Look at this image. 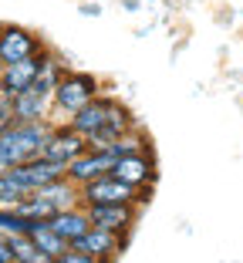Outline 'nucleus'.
I'll use <instances>...</instances> for the list:
<instances>
[{"label":"nucleus","mask_w":243,"mask_h":263,"mask_svg":"<svg viewBox=\"0 0 243 263\" xmlns=\"http://www.w3.org/2000/svg\"><path fill=\"white\" fill-rule=\"evenodd\" d=\"M122 7H125L128 14H135V10H142V0H122Z\"/></svg>","instance_id":"nucleus-21"},{"label":"nucleus","mask_w":243,"mask_h":263,"mask_svg":"<svg viewBox=\"0 0 243 263\" xmlns=\"http://www.w3.org/2000/svg\"><path fill=\"white\" fill-rule=\"evenodd\" d=\"M0 98H4V91H0Z\"/></svg>","instance_id":"nucleus-22"},{"label":"nucleus","mask_w":243,"mask_h":263,"mask_svg":"<svg viewBox=\"0 0 243 263\" xmlns=\"http://www.w3.org/2000/svg\"><path fill=\"white\" fill-rule=\"evenodd\" d=\"M135 128H139V118L132 115L128 105H122V101L115 98V105H111L105 125L88 135V148H108L115 139H122V135H128V132H135Z\"/></svg>","instance_id":"nucleus-11"},{"label":"nucleus","mask_w":243,"mask_h":263,"mask_svg":"<svg viewBox=\"0 0 243 263\" xmlns=\"http://www.w3.org/2000/svg\"><path fill=\"white\" fill-rule=\"evenodd\" d=\"M61 74H64V64L58 61L54 51L47 47V58H44V64H41L38 78H34V85L10 98L14 122H47L51 111H54V88H58V78ZM51 122H54V118H51Z\"/></svg>","instance_id":"nucleus-1"},{"label":"nucleus","mask_w":243,"mask_h":263,"mask_svg":"<svg viewBox=\"0 0 243 263\" xmlns=\"http://www.w3.org/2000/svg\"><path fill=\"white\" fill-rule=\"evenodd\" d=\"M54 122H10L0 128V172L14 169V165L38 159L44 148L47 135H51Z\"/></svg>","instance_id":"nucleus-2"},{"label":"nucleus","mask_w":243,"mask_h":263,"mask_svg":"<svg viewBox=\"0 0 243 263\" xmlns=\"http://www.w3.org/2000/svg\"><path fill=\"white\" fill-rule=\"evenodd\" d=\"M111 176L128 182L135 189H152L159 182V162H156V148H145V152H132L115 159L111 165Z\"/></svg>","instance_id":"nucleus-5"},{"label":"nucleus","mask_w":243,"mask_h":263,"mask_svg":"<svg viewBox=\"0 0 243 263\" xmlns=\"http://www.w3.org/2000/svg\"><path fill=\"white\" fill-rule=\"evenodd\" d=\"M91 226H102L111 233H132L135 219H139V202H95L85 206Z\"/></svg>","instance_id":"nucleus-9"},{"label":"nucleus","mask_w":243,"mask_h":263,"mask_svg":"<svg viewBox=\"0 0 243 263\" xmlns=\"http://www.w3.org/2000/svg\"><path fill=\"white\" fill-rule=\"evenodd\" d=\"M0 263H14V250H10V240H0Z\"/></svg>","instance_id":"nucleus-20"},{"label":"nucleus","mask_w":243,"mask_h":263,"mask_svg":"<svg viewBox=\"0 0 243 263\" xmlns=\"http://www.w3.org/2000/svg\"><path fill=\"white\" fill-rule=\"evenodd\" d=\"M10 250H14V260H21V263H54V256L44 253V250H41L38 243H31L27 236H14V240H10Z\"/></svg>","instance_id":"nucleus-17"},{"label":"nucleus","mask_w":243,"mask_h":263,"mask_svg":"<svg viewBox=\"0 0 243 263\" xmlns=\"http://www.w3.org/2000/svg\"><path fill=\"white\" fill-rule=\"evenodd\" d=\"M111 105H115V95H105V91H102L98 98H91V101H88L85 108H78V111H74V115L68 118V125H71L74 132H81V135L88 139L91 132H98V128L105 125V118H108Z\"/></svg>","instance_id":"nucleus-13"},{"label":"nucleus","mask_w":243,"mask_h":263,"mask_svg":"<svg viewBox=\"0 0 243 263\" xmlns=\"http://www.w3.org/2000/svg\"><path fill=\"white\" fill-rule=\"evenodd\" d=\"M78 196H81V206H95V202H139V206H145L152 189H135L108 172V176H98L91 182H85L78 189Z\"/></svg>","instance_id":"nucleus-4"},{"label":"nucleus","mask_w":243,"mask_h":263,"mask_svg":"<svg viewBox=\"0 0 243 263\" xmlns=\"http://www.w3.org/2000/svg\"><path fill=\"white\" fill-rule=\"evenodd\" d=\"M44 47L47 44L41 41V34H34L31 27H21V24H0V68L41 54Z\"/></svg>","instance_id":"nucleus-6"},{"label":"nucleus","mask_w":243,"mask_h":263,"mask_svg":"<svg viewBox=\"0 0 243 263\" xmlns=\"http://www.w3.org/2000/svg\"><path fill=\"white\" fill-rule=\"evenodd\" d=\"M54 263H98V260L88 256V253H81V250H74V247H68L61 256H54Z\"/></svg>","instance_id":"nucleus-18"},{"label":"nucleus","mask_w":243,"mask_h":263,"mask_svg":"<svg viewBox=\"0 0 243 263\" xmlns=\"http://www.w3.org/2000/svg\"><path fill=\"white\" fill-rule=\"evenodd\" d=\"M128 236H132V233H111V230H102V226H91V230H88L85 236H78L71 247L88 253V256H95L98 263H111L115 256L125 253Z\"/></svg>","instance_id":"nucleus-7"},{"label":"nucleus","mask_w":243,"mask_h":263,"mask_svg":"<svg viewBox=\"0 0 243 263\" xmlns=\"http://www.w3.org/2000/svg\"><path fill=\"white\" fill-rule=\"evenodd\" d=\"M44 58H47V47L41 51V54H34V58L4 64V68H0V91L7 95V98H14V95L24 91V88H31L34 78H38V71H41V64H44Z\"/></svg>","instance_id":"nucleus-12"},{"label":"nucleus","mask_w":243,"mask_h":263,"mask_svg":"<svg viewBox=\"0 0 243 263\" xmlns=\"http://www.w3.org/2000/svg\"><path fill=\"white\" fill-rule=\"evenodd\" d=\"M102 95V81L91 74V71H78V68H64V74L58 78L54 88V111L51 118L54 122H68L78 108H85L91 98Z\"/></svg>","instance_id":"nucleus-3"},{"label":"nucleus","mask_w":243,"mask_h":263,"mask_svg":"<svg viewBox=\"0 0 243 263\" xmlns=\"http://www.w3.org/2000/svg\"><path fill=\"white\" fill-rule=\"evenodd\" d=\"M111 165H115V155L108 152V148H85V152L78 155V159H71L68 169H64V176L74 182V186H85V182H91V179L98 176H108Z\"/></svg>","instance_id":"nucleus-10"},{"label":"nucleus","mask_w":243,"mask_h":263,"mask_svg":"<svg viewBox=\"0 0 243 263\" xmlns=\"http://www.w3.org/2000/svg\"><path fill=\"white\" fill-rule=\"evenodd\" d=\"M85 148H88V139L81 135V132H74L68 122H54V128H51V135H47L41 155L51 159V162H61L64 169H68V162H71V159H78Z\"/></svg>","instance_id":"nucleus-8"},{"label":"nucleus","mask_w":243,"mask_h":263,"mask_svg":"<svg viewBox=\"0 0 243 263\" xmlns=\"http://www.w3.org/2000/svg\"><path fill=\"white\" fill-rule=\"evenodd\" d=\"M81 14L85 17H102V7H98V4H95V0H81Z\"/></svg>","instance_id":"nucleus-19"},{"label":"nucleus","mask_w":243,"mask_h":263,"mask_svg":"<svg viewBox=\"0 0 243 263\" xmlns=\"http://www.w3.org/2000/svg\"><path fill=\"white\" fill-rule=\"evenodd\" d=\"M14 263H21V260H14Z\"/></svg>","instance_id":"nucleus-23"},{"label":"nucleus","mask_w":243,"mask_h":263,"mask_svg":"<svg viewBox=\"0 0 243 263\" xmlns=\"http://www.w3.org/2000/svg\"><path fill=\"white\" fill-rule=\"evenodd\" d=\"M27 240L31 243H38L44 253H51V256H61L64 250H68V243L58 236L54 230H51V223L47 219H31V230H27Z\"/></svg>","instance_id":"nucleus-15"},{"label":"nucleus","mask_w":243,"mask_h":263,"mask_svg":"<svg viewBox=\"0 0 243 263\" xmlns=\"http://www.w3.org/2000/svg\"><path fill=\"white\" fill-rule=\"evenodd\" d=\"M31 219H24L14 206H0V240H14V236H27Z\"/></svg>","instance_id":"nucleus-16"},{"label":"nucleus","mask_w":243,"mask_h":263,"mask_svg":"<svg viewBox=\"0 0 243 263\" xmlns=\"http://www.w3.org/2000/svg\"><path fill=\"white\" fill-rule=\"evenodd\" d=\"M47 223H51V230H54L68 247L78 240V236H85V233L91 230V219H88V213H85L81 202H78V206H68V209H58Z\"/></svg>","instance_id":"nucleus-14"}]
</instances>
